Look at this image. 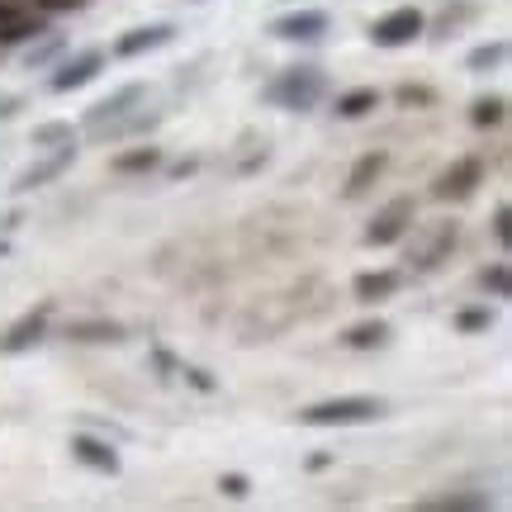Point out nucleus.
Instances as JSON below:
<instances>
[{
  "instance_id": "nucleus-1",
  "label": "nucleus",
  "mask_w": 512,
  "mask_h": 512,
  "mask_svg": "<svg viewBox=\"0 0 512 512\" xmlns=\"http://www.w3.org/2000/svg\"><path fill=\"white\" fill-rule=\"evenodd\" d=\"M318 95H323V72L318 67H294V72L275 76L266 86V100L280 105V110H313Z\"/></svg>"
},
{
  "instance_id": "nucleus-2",
  "label": "nucleus",
  "mask_w": 512,
  "mask_h": 512,
  "mask_svg": "<svg viewBox=\"0 0 512 512\" xmlns=\"http://www.w3.org/2000/svg\"><path fill=\"white\" fill-rule=\"evenodd\" d=\"M384 413L380 399H328V403H313L304 408L299 418L309 427H351V422H375Z\"/></svg>"
},
{
  "instance_id": "nucleus-3",
  "label": "nucleus",
  "mask_w": 512,
  "mask_h": 512,
  "mask_svg": "<svg viewBox=\"0 0 512 512\" xmlns=\"http://www.w3.org/2000/svg\"><path fill=\"white\" fill-rule=\"evenodd\" d=\"M422 34V15L413 5H403V10H389V15L370 29V38L380 43V48H403V43H413Z\"/></svg>"
},
{
  "instance_id": "nucleus-4",
  "label": "nucleus",
  "mask_w": 512,
  "mask_h": 512,
  "mask_svg": "<svg viewBox=\"0 0 512 512\" xmlns=\"http://www.w3.org/2000/svg\"><path fill=\"white\" fill-rule=\"evenodd\" d=\"M143 100V86L133 81V86H124V91H114L110 100H100V105H91V114H86V133H100L105 124H119L124 119L128 105H138Z\"/></svg>"
},
{
  "instance_id": "nucleus-5",
  "label": "nucleus",
  "mask_w": 512,
  "mask_h": 512,
  "mask_svg": "<svg viewBox=\"0 0 512 512\" xmlns=\"http://www.w3.org/2000/svg\"><path fill=\"white\" fill-rule=\"evenodd\" d=\"M408 223H413V200H394L380 219H375V228L366 233V242L370 247H389V242L403 238V228H408Z\"/></svg>"
},
{
  "instance_id": "nucleus-6",
  "label": "nucleus",
  "mask_w": 512,
  "mask_h": 512,
  "mask_svg": "<svg viewBox=\"0 0 512 512\" xmlns=\"http://www.w3.org/2000/svg\"><path fill=\"white\" fill-rule=\"evenodd\" d=\"M479 176H484V162H479V157H465V162H456L437 181V200H465V195H470V190L479 185Z\"/></svg>"
},
{
  "instance_id": "nucleus-7",
  "label": "nucleus",
  "mask_w": 512,
  "mask_h": 512,
  "mask_svg": "<svg viewBox=\"0 0 512 512\" xmlns=\"http://www.w3.org/2000/svg\"><path fill=\"white\" fill-rule=\"evenodd\" d=\"M100 62H105V53L100 48H86V53H76L72 62H62L53 76V91H76V86H86L95 72H100Z\"/></svg>"
},
{
  "instance_id": "nucleus-8",
  "label": "nucleus",
  "mask_w": 512,
  "mask_h": 512,
  "mask_svg": "<svg viewBox=\"0 0 512 512\" xmlns=\"http://www.w3.org/2000/svg\"><path fill=\"white\" fill-rule=\"evenodd\" d=\"M72 143L62 147V152H57V157H48V162H34L29 166V171H19V181H15V190L19 195H24V190H38V185H48V181H57V176H62V171H67V166H72Z\"/></svg>"
},
{
  "instance_id": "nucleus-9",
  "label": "nucleus",
  "mask_w": 512,
  "mask_h": 512,
  "mask_svg": "<svg viewBox=\"0 0 512 512\" xmlns=\"http://www.w3.org/2000/svg\"><path fill=\"white\" fill-rule=\"evenodd\" d=\"M323 29H328V15H323V10H294V15L271 24L275 38H318Z\"/></svg>"
},
{
  "instance_id": "nucleus-10",
  "label": "nucleus",
  "mask_w": 512,
  "mask_h": 512,
  "mask_svg": "<svg viewBox=\"0 0 512 512\" xmlns=\"http://www.w3.org/2000/svg\"><path fill=\"white\" fill-rule=\"evenodd\" d=\"M43 323H48V304H43V309H34L29 318H19L15 328H10L5 337H0V351H5V356H15V351L34 347L38 337H43Z\"/></svg>"
},
{
  "instance_id": "nucleus-11",
  "label": "nucleus",
  "mask_w": 512,
  "mask_h": 512,
  "mask_svg": "<svg viewBox=\"0 0 512 512\" xmlns=\"http://www.w3.org/2000/svg\"><path fill=\"white\" fill-rule=\"evenodd\" d=\"M176 34L171 24H147V29H133L114 43V57H138V53H152V48H162L166 38Z\"/></svg>"
},
{
  "instance_id": "nucleus-12",
  "label": "nucleus",
  "mask_w": 512,
  "mask_h": 512,
  "mask_svg": "<svg viewBox=\"0 0 512 512\" xmlns=\"http://www.w3.org/2000/svg\"><path fill=\"white\" fill-rule=\"evenodd\" d=\"M72 451L81 465H91V470H100V475H119V456H114L105 441H95V437H76L72 441Z\"/></svg>"
},
{
  "instance_id": "nucleus-13",
  "label": "nucleus",
  "mask_w": 512,
  "mask_h": 512,
  "mask_svg": "<svg viewBox=\"0 0 512 512\" xmlns=\"http://www.w3.org/2000/svg\"><path fill=\"white\" fill-rule=\"evenodd\" d=\"M356 299L361 304H375V299H389V294L399 290V271H366V275H356Z\"/></svg>"
},
{
  "instance_id": "nucleus-14",
  "label": "nucleus",
  "mask_w": 512,
  "mask_h": 512,
  "mask_svg": "<svg viewBox=\"0 0 512 512\" xmlns=\"http://www.w3.org/2000/svg\"><path fill=\"white\" fill-rule=\"evenodd\" d=\"M380 171H384V152H366L361 162L351 166V176H347V195H361V190H366V185L375 181Z\"/></svg>"
},
{
  "instance_id": "nucleus-15",
  "label": "nucleus",
  "mask_w": 512,
  "mask_h": 512,
  "mask_svg": "<svg viewBox=\"0 0 512 512\" xmlns=\"http://www.w3.org/2000/svg\"><path fill=\"white\" fill-rule=\"evenodd\" d=\"M67 337H76V342H119V323H105V318L67 323Z\"/></svg>"
},
{
  "instance_id": "nucleus-16",
  "label": "nucleus",
  "mask_w": 512,
  "mask_h": 512,
  "mask_svg": "<svg viewBox=\"0 0 512 512\" xmlns=\"http://www.w3.org/2000/svg\"><path fill=\"white\" fill-rule=\"evenodd\" d=\"M375 105H380V91L361 86V91H347L342 100H337V114H342V119H361V114H370Z\"/></svg>"
},
{
  "instance_id": "nucleus-17",
  "label": "nucleus",
  "mask_w": 512,
  "mask_h": 512,
  "mask_svg": "<svg viewBox=\"0 0 512 512\" xmlns=\"http://www.w3.org/2000/svg\"><path fill=\"white\" fill-rule=\"evenodd\" d=\"M48 34L43 19H29V15H15L10 24H0V43H29V38Z\"/></svg>"
},
{
  "instance_id": "nucleus-18",
  "label": "nucleus",
  "mask_w": 512,
  "mask_h": 512,
  "mask_svg": "<svg viewBox=\"0 0 512 512\" xmlns=\"http://www.w3.org/2000/svg\"><path fill=\"white\" fill-rule=\"evenodd\" d=\"M157 162H162V152H157V147H138V152L114 157V171H152Z\"/></svg>"
},
{
  "instance_id": "nucleus-19",
  "label": "nucleus",
  "mask_w": 512,
  "mask_h": 512,
  "mask_svg": "<svg viewBox=\"0 0 512 512\" xmlns=\"http://www.w3.org/2000/svg\"><path fill=\"white\" fill-rule=\"evenodd\" d=\"M384 337H389V328H384V323H361V328H351L347 332V347H380Z\"/></svg>"
},
{
  "instance_id": "nucleus-20",
  "label": "nucleus",
  "mask_w": 512,
  "mask_h": 512,
  "mask_svg": "<svg viewBox=\"0 0 512 512\" xmlns=\"http://www.w3.org/2000/svg\"><path fill=\"white\" fill-rule=\"evenodd\" d=\"M508 57V43H484V48H475L470 53V72H484V67H498Z\"/></svg>"
},
{
  "instance_id": "nucleus-21",
  "label": "nucleus",
  "mask_w": 512,
  "mask_h": 512,
  "mask_svg": "<svg viewBox=\"0 0 512 512\" xmlns=\"http://www.w3.org/2000/svg\"><path fill=\"white\" fill-rule=\"evenodd\" d=\"M479 128H494V124H503V100H479L475 105V114H470Z\"/></svg>"
},
{
  "instance_id": "nucleus-22",
  "label": "nucleus",
  "mask_w": 512,
  "mask_h": 512,
  "mask_svg": "<svg viewBox=\"0 0 512 512\" xmlns=\"http://www.w3.org/2000/svg\"><path fill=\"white\" fill-rule=\"evenodd\" d=\"M76 133H72V124H38L34 128V143H72Z\"/></svg>"
},
{
  "instance_id": "nucleus-23",
  "label": "nucleus",
  "mask_w": 512,
  "mask_h": 512,
  "mask_svg": "<svg viewBox=\"0 0 512 512\" xmlns=\"http://www.w3.org/2000/svg\"><path fill=\"white\" fill-rule=\"evenodd\" d=\"M57 48H62V38H57V34H48V38H43V43H34V48L24 53V62H29V67H43V62H48V57L57 53Z\"/></svg>"
},
{
  "instance_id": "nucleus-24",
  "label": "nucleus",
  "mask_w": 512,
  "mask_h": 512,
  "mask_svg": "<svg viewBox=\"0 0 512 512\" xmlns=\"http://www.w3.org/2000/svg\"><path fill=\"white\" fill-rule=\"evenodd\" d=\"M432 508H446V512H465V508H484L479 494H451V498H437Z\"/></svg>"
},
{
  "instance_id": "nucleus-25",
  "label": "nucleus",
  "mask_w": 512,
  "mask_h": 512,
  "mask_svg": "<svg viewBox=\"0 0 512 512\" xmlns=\"http://www.w3.org/2000/svg\"><path fill=\"white\" fill-rule=\"evenodd\" d=\"M489 323H494V313L489 309H465L460 313V328L465 332H479V328H489Z\"/></svg>"
},
{
  "instance_id": "nucleus-26",
  "label": "nucleus",
  "mask_w": 512,
  "mask_h": 512,
  "mask_svg": "<svg viewBox=\"0 0 512 512\" xmlns=\"http://www.w3.org/2000/svg\"><path fill=\"white\" fill-rule=\"evenodd\" d=\"M484 290H494L498 299H503V294H508V266H489V271H484Z\"/></svg>"
},
{
  "instance_id": "nucleus-27",
  "label": "nucleus",
  "mask_w": 512,
  "mask_h": 512,
  "mask_svg": "<svg viewBox=\"0 0 512 512\" xmlns=\"http://www.w3.org/2000/svg\"><path fill=\"white\" fill-rule=\"evenodd\" d=\"M494 238L503 242V247L512 242V214H508V209H498V219H494Z\"/></svg>"
},
{
  "instance_id": "nucleus-28",
  "label": "nucleus",
  "mask_w": 512,
  "mask_h": 512,
  "mask_svg": "<svg viewBox=\"0 0 512 512\" xmlns=\"http://www.w3.org/2000/svg\"><path fill=\"white\" fill-rule=\"evenodd\" d=\"M38 5H43L48 15H62V10H81L86 0H38Z\"/></svg>"
},
{
  "instance_id": "nucleus-29",
  "label": "nucleus",
  "mask_w": 512,
  "mask_h": 512,
  "mask_svg": "<svg viewBox=\"0 0 512 512\" xmlns=\"http://www.w3.org/2000/svg\"><path fill=\"white\" fill-rule=\"evenodd\" d=\"M223 494L242 498V494H247V479H242V475H223Z\"/></svg>"
},
{
  "instance_id": "nucleus-30",
  "label": "nucleus",
  "mask_w": 512,
  "mask_h": 512,
  "mask_svg": "<svg viewBox=\"0 0 512 512\" xmlns=\"http://www.w3.org/2000/svg\"><path fill=\"white\" fill-rule=\"evenodd\" d=\"M19 110V95H10V91H0V119H10V114Z\"/></svg>"
},
{
  "instance_id": "nucleus-31",
  "label": "nucleus",
  "mask_w": 512,
  "mask_h": 512,
  "mask_svg": "<svg viewBox=\"0 0 512 512\" xmlns=\"http://www.w3.org/2000/svg\"><path fill=\"white\" fill-rule=\"evenodd\" d=\"M15 15H19L15 5H5V0H0V24H10V19H15Z\"/></svg>"
},
{
  "instance_id": "nucleus-32",
  "label": "nucleus",
  "mask_w": 512,
  "mask_h": 512,
  "mask_svg": "<svg viewBox=\"0 0 512 512\" xmlns=\"http://www.w3.org/2000/svg\"><path fill=\"white\" fill-rule=\"evenodd\" d=\"M5 252H10V242H0V256H5Z\"/></svg>"
}]
</instances>
